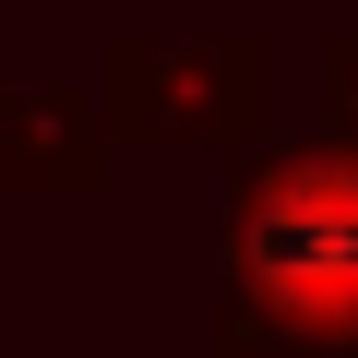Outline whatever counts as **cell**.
<instances>
[{
  "label": "cell",
  "instance_id": "obj_1",
  "mask_svg": "<svg viewBox=\"0 0 358 358\" xmlns=\"http://www.w3.org/2000/svg\"><path fill=\"white\" fill-rule=\"evenodd\" d=\"M227 287L287 334H358V143L275 155L227 215Z\"/></svg>",
  "mask_w": 358,
  "mask_h": 358
}]
</instances>
